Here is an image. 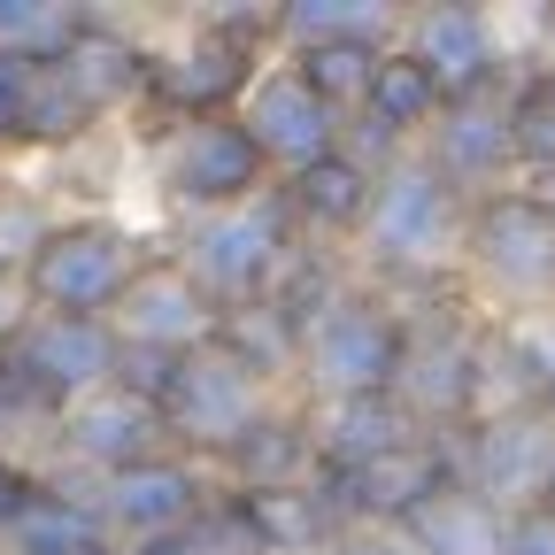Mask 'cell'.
<instances>
[{
	"instance_id": "obj_28",
	"label": "cell",
	"mask_w": 555,
	"mask_h": 555,
	"mask_svg": "<svg viewBox=\"0 0 555 555\" xmlns=\"http://www.w3.org/2000/svg\"><path fill=\"white\" fill-rule=\"evenodd\" d=\"M294 62V78L324 101V108H339L347 124L363 116V101H371V78H378V62H386V47H301V54H286Z\"/></svg>"
},
{
	"instance_id": "obj_36",
	"label": "cell",
	"mask_w": 555,
	"mask_h": 555,
	"mask_svg": "<svg viewBox=\"0 0 555 555\" xmlns=\"http://www.w3.org/2000/svg\"><path fill=\"white\" fill-rule=\"evenodd\" d=\"M16 425H47V416H39V401L9 378V363H0V440H9Z\"/></svg>"
},
{
	"instance_id": "obj_9",
	"label": "cell",
	"mask_w": 555,
	"mask_h": 555,
	"mask_svg": "<svg viewBox=\"0 0 555 555\" xmlns=\"http://www.w3.org/2000/svg\"><path fill=\"white\" fill-rule=\"evenodd\" d=\"M0 363H9V378L39 401L47 433H54V416H62L69 401L116 386L124 332H116L108 317H47V309H31V324L9 339V356H0Z\"/></svg>"
},
{
	"instance_id": "obj_33",
	"label": "cell",
	"mask_w": 555,
	"mask_h": 555,
	"mask_svg": "<svg viewBox=\"0 0 555 555\" xmlns=\"http://www.w3.org/2000/svg\"><path fill=\"white\" fill-rule=\"evenodd\" d=\"M39 486H47L39 470H24L9 448H0V547H9V532H16V517L31 509V494H39Z\"/></svg>"
},
{
	"instance_id": "obj_40",
	"label": "cell",
	"mask_w": 555,
	"mask_h": 555,
	"mask_svg": "<svg viewBox=\"0 0 555 555\" xmlns=\"http://www.w3.org/2000/svg\"><path fill=\"white\" fill-rule=\"evenodd\" d=\"M547 69H555V16H547Z\"/></svg>"
},
{
	"instance_id": "obj_11",
	"label": "cell",
	"mask_w": 555,
	"mask_h": 555,
	"mask_svg": "<svg viewBox=\"0 0 555 555\" xmlns=\"http://www.w3.org/2000/svg\"><path fill=\"white\" fill-rule=\"evenodd\" d=\"M101 494V517H108V532L124 540V547H147V540H170V532H185L193 517H208L224 502V478L208 470L201 455H147V463H131V470H116V478H101L93 486Z\"/></svg>"
},
{
	"instance_id": "obj_24",
	"label": "cell",
	"mask_w": 555,
	"mask_h": 555,
	"mask_svg": "<svg viewBox=\"0 0 555 555\" xmlns=\"http://www.w3.org/2000/svg\"><path fill=\"white\" fill-rule=\"evenodd\" d=\"M401 540L416 555H509V509L470 494V486H448L401 525Z\"/></svg>"
},
{
	"instance_id": "obj_21",
	"label": "cell",
	"mask_w": 555,
	"mask_h": 555,
	"mask_svg": "<svg viewBox=\"0 0 555 555\" xmlns=\"http://www.w3.org/2000/svg\"><path fill=\"white\" fill-rule=\"evenodd\" d=\"M262 555H332L347 532V509L332 502V478L309 486H270V494H224Z\"/></svg>"
},
{
	"instance_id": "obj_35",
	"label": "cell",
	"mask_w": 555,
	"mask_h": 555,
	"mask_svg": "<svg viewBox=\"0 0 555 555\" xmlns=\"http://www.w3.org/2000/svg\"><path fill=\"white\" fill-rule=\"evenodd\" d=\"M332 555H416V547H409L401 532H378V525H347Z\"/></svg>"
},
{
	"instance_id": "obj_1",
	"label": "cell",
	"mask_w": 555,
	"mask_h": 555,
	"mask_svg": "<svg viewBox=\"0 0 555 555\" xmlns=\"http://www.w3.org/2000/svg\"><path fill=\"white\" fill-rule=\"evenodd\" d=\"M463 224H470V193L425 155L409 147L378 170V208H371V232H363V255L378 270V286L401 301V294H448V255H463Z\"/></svg>"
},
{
	"instance_id": "obj_30",
	"label": "cell",
	"mask_w": 555,
	"mask_h": 555,
	"mask_svg": "<svg viewBox=\"0 0 555 555\" xmlns=\"http://www.w3.org/2000/svg\"><path fill=\"white\" fill-rule=\"evenodd\" d=\"M509 139H517V170L555 178V69H525L509 93Z\"/></svg>"
},
{
	"instance_id": "obj_39",
	"label": "cell",
	"mask_w": 555,
	"mask_h": 555,
	"mask_svg": "<svg viewBox=\"0 0 555 555\" xmlns=\"http://www.w3.org/2000/svg\"><path fill=\"white\" fill-rule=\"evenodd\" d=\"M540 509H547V517H555V478H547V494H540Z\"/></svg>"
},
{
	"instance_id": "obj_19",
	"label": "cell",
	"mask_w": 555,
	"mask_h": 555,
	"mask_svg": "<svg viewBox=\"0 0 555 555\" xmlns=\"http://www.w3.org/2000/svg\"><path fill=\"white\" fill-rule=\"evenodd\" d=\"M224 478V494H270V486H309V478H324V463H317V433H309V409L294 401H278V409H262L255 425L208 463Z\"/></svg>"
},
{
	"instance_id": "obj_17",
	"label": "cell",
	"mask_w": 555,
	"mask_h": 555,
	"mask_svg": "<svg viewBox=\"0 0 555 555\" xmlns=\"http://www.w3.org/2000/svg\"><path fill=\"white\" fill-rule=\"evenodd\" d=\"M401 47L448 86V101H463V93H478V86L509 78V69H502V31H494V16H486V9H463V0L416 9V16L401 24Z\"/></svg>"
},
{
	"instance_id": "obj_12",
	"label": "cell",
	"mask_w": 555,
	"mask_h": 555,
	"mask_svg": "<svg viewBox=\"0 0 555 555\" xmlns=\"http://www.w3.org/2000/svg\"><path fill=\"white\" fill-rule=\"evenodd\" d=\"M240 124L255 131V147H262V163H270L278 185L301 178V170H317L324 155L347 147V116L324 108V101L294 78V62H286V69H262L255 93H247V108H240Z\"/></svg>"
},
{
	"instance_id": "obj_10",
	"label": "cell",
	"mask_w": 555,
	"mask_h": 555,
	"mask_svg": "<svg viewBox=\"0 0 555 555\" xmlns=\"http://www.w3.org/2000/svg\"><path fill=\"white\" fill-rule=\"evenodd\" d=\"M448 440H455V478L470 486V494L502 502L509 517L540 509L547 478H555V416H540V409H494V416H478V425H463Z\"/></svg>"
},
{
	"instance_id": "obj_13",
	"label": "cell",
	"mask_w": 555,
	"mask_h": 555,
	"mask_svg": "<svg viewBox=\"0 0 555 555\" xmlns=\"http://www.w3.org/2000/svg\"><path fill=\"white\" fill-rule=\"evenodd\" d=\"M448 486H463V478H455V440H448V433H425V440H409V448L378 455L371 470L332 478V502L347 509V525L401 532L433 494H448Z\"/></svg>"
},
{
	"instance_id": "obj_37",
	"label": "cell",
	"mask_w": 555,
	"mask_h": 555,
	"mask_svg": "<svg viewBox=\"0 0 555 555\" xmlns=\"http://www.w3.org/2000/svg\"><path fill=\"white\" fill-rule=\"evenodd\" d=\"M31 324V294L24 286H0V356H9V339Z\"/></svg>"
},
{
	"instance_id": "obj_6",
	"label": "cell",
	"mask_w": 555,
	"mask_h": 555,
	"mask_svg": "<svg viewBox=\"0 0 555 555\" xmlns=\"http://www.w3.org/2000/svg\"><path fill=\"white\" fill-rule=\"evenodd\" d=\"M147 262H155L147 240L124 232L116 217H69V224L47 232V247H39L31 278H24V294L47 317H116Z\"/></svg>"
},
{
	"instance_id": "obj_14",
	"label": "cell",
	"mask_w": 555,
	"mask_h": 555,
	"mask_svg": "<svg viewBox=\"0 0 555 555\" xmlns=\"http://www.w3.org/2000/svg\"><path fill=\"white\" fill-rule=\"evenodd\" d=\"M54 448H62L69 463H86L93 486H101V478H116V470H131V463H147V455H170V425H163L155 401H139V393H124V386H101V393L69 401V409L54 416Z\"/></svg>"
},
{
	"instance_id": "obj_32",
	"label": "cell",
	"mask_w": 555,
	"mask_h": 555,
	"mask_svg": "<svg viewBox=\"0 0 555 555\" xmlns=\"http://www.w3.org/2000/svg\"><path fill=\"white\" fill-rule=\"evenodd\" d=\"M39 78H47V62H16V54H0V147H31Z\"/></svg>"
},
{
	"instance_id": "obj_3",
	"label": "cell",
	"mask_w": 555,
	"mask_h": 555,
	"mask_svg": "<svg viewBox=\"0 0 555 555\" xmlns=\"http://www.w3.org/2000/svg\"><path fill=\"white\" fill-rule=\"evenodd\" d=\"M262 47H278V9H217L201 16L193 39L155 54V108L170 124H208V116H240L255 78H262Z\"/></svg>"
},
{
	"instance_id": "obj_7",
	"label": "cell",
	"mask_w": 555,
	"mask_h": 555,
	"mask_svg": "<svg viewBox=\"0 0 555 555\" xmlns=\"http://www.w3.org/2000/svg\"><path fill=\"white\" fill-rule=\"evenodd\" d=\"M262 409H278L270 401V378L240 356V347L224 339V324H217V339H201V347L178 356V378L163 393V425H170V448L178 455L217 463Z\"/></svg>"
},
{
	"instance_id": "obj_38",
	"label": "cell",
	"mask_w": 555,
	"mask_h": 555,
	"mask_svg": "<svg viewBox=\"0 0 555 555\" xmlns=\"http://www.w3.org/2000/svg\"><path fill=\"white\" fill-rule=\"evenodd\" d=\"M78 555H131L124 540H93V547H78Z\"/></svg>"
},
{
	"instance_id": "obj_31",
	"label": "cell",
	"mask_w": 555,
	"mask_h": 555,
	"mask_svg": "<svg viewBox=\"0 0 555 555\" xmlns=\"http://www.w3.org/2000/svg\"><path fill=\"white\" fill-rule=\"evenodd\" d=\"M47 232H54V217L31 193H0V286H24V278H31Z\"/></svg>"
},
{
	"instance_id": "obj_34",
	"label": "cell",
	"mask_w": 555,
	"mask_h": 555,
	"mask_svg": "<svg viewBox=\"0 0 555 555\" xmlns=\"http://www.w3.org/2000/svg\"><path fill=\"white\" fill-rule=\"evenodd\" d=\"M509 555H555V517L547 509H517L509 517Z\"/></svg>"
},
{
	"instance_id": "obj_8",
	"label": "cell",
	"mask_w": 555,
	"mask_h": 555,
	"mask_svg": "<svg viewBox=\"0 0 555 555\" xmlns=\"http://www.w3.org/2000/svg\"><path fill=\"white\" fill-rule=\"evenodd\" d=\"M155 185L170 208H185V224H201V217H224V208H247L278 178L240 116H208V124H170L155 139Z\"/></svg>"
},
{
	"instance_id": "obj_23",
	"label": "cell",
	"mask_w": 555,
	"mask_h": 555,
	"mask_svg": "<svg viewBox=\"0 0 555 555\" xmlns=\"http://www.w3.org/2000/svg\"><path fill=\"white\" fill-rule=\"evenodd\" d=\"M486 363H494V409L555 416V309L494 317V324H486ZM494 409H486V416H494Z\"/></svg>"
},
{
	"instance_id": "obj_15",
	"label": "cell",
	"mask_w": 555,
	"mask_h": 555,
	"mask_svg": "<svg viewBox=\"0 0 555 555\" xmlns=\"http://www.w3.org/2000/svg\"><path fill=\"white\" fill-rule=\"evenodd\" d=\"M509 93H517V78H494V86H478V93L448 101V108H440V124L425 131V155H433V163L470 193V201H486V185H494L502 170H517Z\"/></svg>"
},
{
	"instance_id": "obj_5",
	"label": "cell",
	"mask_w": 555,
	"mask_h": 555,
	"mask_svg": "<svg viewBox=\"0 0 555 555\" xmlns=\"http://www.w3.org/2000/svg\"><path fill=\"white\" fill-rule=\"evenodd\" d=\"M463 270L478 278V294H494L509 317L555 309V193L502 185V193L470 201Z\"/></svg>"
},
{
	"instance_id": "obj_29",
	"label": "cell",
	"mask_w": 555,
	"mask_h": 555,
	"mask_svg": "<svg viewBox=\"0 0 555 555\" xmlns=\"http://www.w3.org/2000/svg\"><path fill=\"white\" fill-rule=\"evenodd\" d=\"M93 16L86 9H62V0H0V54L16 62H62L78 47Z\"/></svg>"
},
{
	"instance_id": "obj_27",
	"label": "cell",
	"mask_w": 555,
	"mask_h": 555,
	"mask_svg": "<svg viewBox=\"0 0 555 555\" xmlns=\"http://www.w3.org/2000/svg\"><path fill=\"white\" fill-rule=\"evenodd\" d=\"M409 16H393L386 0H286L278 9V39H286V54L301 47H393Z\"/></svg>"
},
{
	"instance_id": "obj_25",
	"label": "cell",
	"mask_w": 555,
	"mask_h": 555,
	"mask_svg": "<svg viewBox=\"0 0 555 555\" xmlns=\"http://www.w3.org/2000/svg\"><path fill=\"white\" fill-rule=\"evenodd\" d=\"M93 540H116L108 517H101V494H93V486H69V478H47L31 494V509L16 517V532H9L0 555H78Z\"/></svg>"
},
{
	"instance_id": "obj_18",
	"label": "cell",
	"mask_w": 555,
	"mask_h": 555,
	"mask_svg": "<svg viewBox=\"0 0 555 555\" xmlns=\"http://www.w3.org/2000/svg\"><path fill=\"white\" fill-rule=\"evenodd\" d=\"M309 409V433H317V463L324 478H347V470H371L378 455L425 440V425L409 416L401 393H356V401H301Z\"/></svg>"
},
{
	"instance_id": "obj_2",
	"label": "cell",
	"mask_w": 555,
	"mask_h": 555,
	"mask_svg": "<svg viewBox=\"0 0 555 555\" xmlns=\"http://www.w3.org/2000/svg\"><path fill=\"white\" fill-rule=\"evenodd\" d=\"M178 262L201 278V294L232 309H255L286 286V270L301 262V224H294V201L286 185L255 193L247 208H224V217H201L178 232Z\"/></svg>"
},
{
	"instance_id": "obj_20",
	"label": "cell",
	"mask_w": 555,
	"mask_h": 555,
	"mask_svg": "<svg viewBox=\"0 0 555 555\" xmlns=\"http://www.w3.org/2000/svg\"><path fill=\"white\" fill-rule=\"evenodd\" d=\"M54 78L78 93V108L101 124V116H116L124 101H147V93H155V47H139L131 31H116V24L93 16V24L78 31V47L54 62Z\"/></svg>"
},
{
	"instance_id": "obj_22",
	"label": "cell",
	"mask_w": 555,
	"mask_h": 555,
	"mask_svg": "<svg viewBox=\"0 0 555 555\" xmlns=\"http://www.w3.org/2000/svg\"><path fill=\"white\" fill-rule=\"evenodd\" d=\"M286 201H294L301 240H363L371 208H378V163H363L356 147H339L317 170L286 178Z\"/></svg>"
},
{
	"instance_id": "obj_4",
	"label": "cell",
	"mask_w": 555,
	"mask_h": 555,
	"mask_svg": "<svg viewBox=\"0 0 555 555\" xmlns=\"http://www.w3.org/2000/svg\"><path fill=\"white\" fill-rule=\"evenodd\" d=\"M409 363V317L386 286H347L309 332H301V393L309 401H356L393 393Z\"/></svg>"
},
{
	"instance_id": "obj_16",
	"label": "cell",
	"mask_w": 555,
	"mask_h": 555,
	"mask_svg": "<svg viewBox=\"0 0 555 555\" xmlns=\"http://www.w3.org/2000/svg\"><path fill=\"white\" fill-rule=\"evenodd\" d=\"M124 332V347H163V356H185V347L217 339L224 309L201 294V278L178 262V255H155L147 270H139V286L124 294V309L108 317Z\"/></svg>"
},
{
	"instance_id": "obj_26",
	"label": "cell",
	"mask_w": 555,
	"mask_h": 555,
	"mask_svg": "<svg viewBox=\"0 0 555 555\" xmlns=\"http://www.w3.org/2000/svg\"><path fill=\"white\" fill-rule=\"evenodd\" d=\"M440 108H448V86L409 47H386L378 78H371V101H363V124H378V131L401 139V147H416V139L440 124Z\"/></svg>"
}]
</instances>
